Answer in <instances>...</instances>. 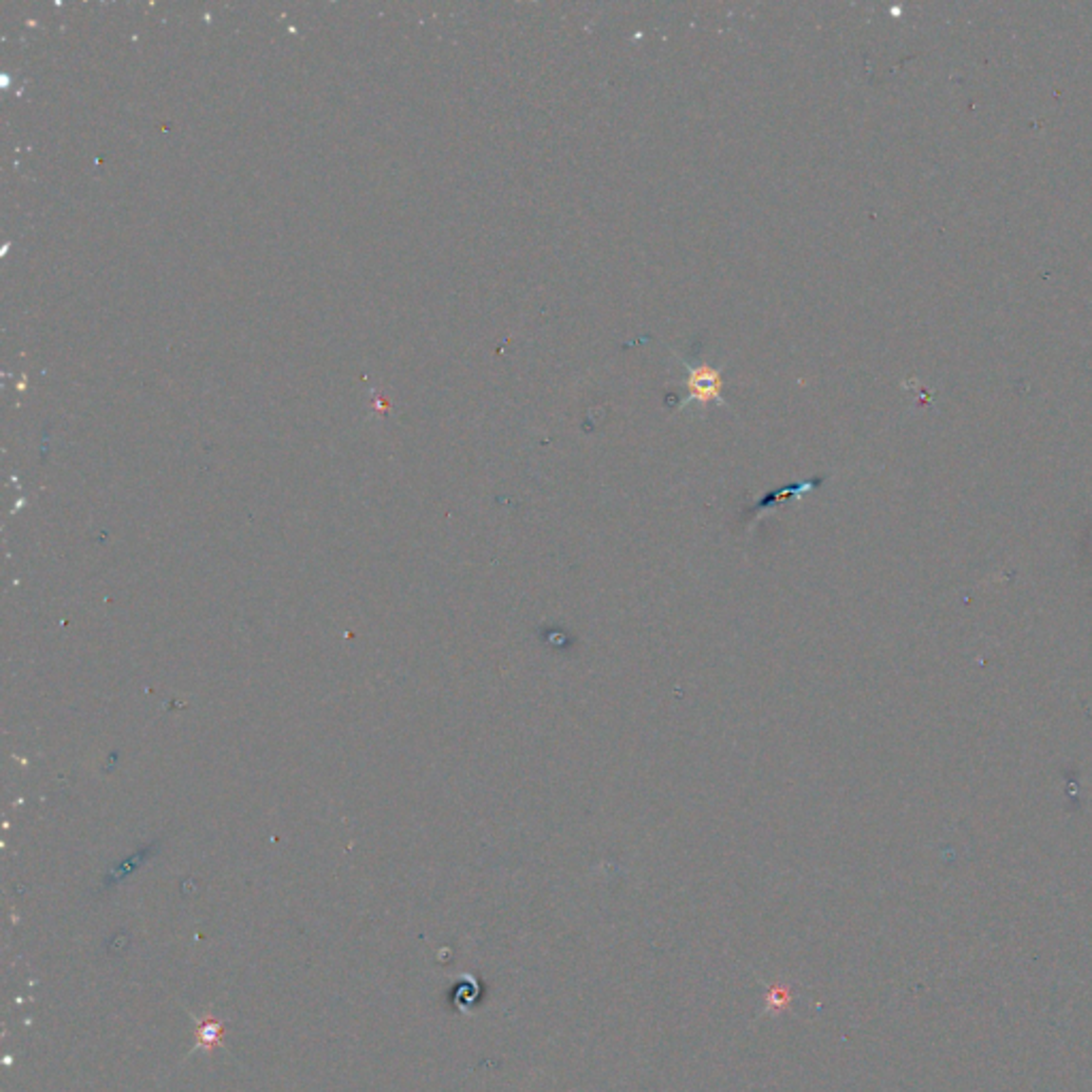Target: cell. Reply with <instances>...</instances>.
<instances>
[{
	"instance_id": "7a4b0ae2",
	"label": "cell",
	"mask_w": 1092,
	"mask_h": 1092,
	"mask_svg": "<svg viewBox=\"0 0 1092 1092\" xmlns=\"http://www.w3.org/2000/svg\"><path fill=\"white\" fill-rule=\"evenodd\" d=\"M222 1033H225V1027H222V1022L212 1020V1018L201 1020L199 1028H196V1047L213 1050V1047L220 1046Z\"/></svg>"
},
{
	"instance_id": "6da1fadb",
	"label": "cell",
	"mask_w": 1092,
	"mask_h": 1092,
	"mask_svg": "<svg viewBox=\"0 0 1092 1092\" xmlns=\"http://www.w3.org/2000/svg\"><path fill=\"white\" fill-rule=\"evenodd\" d=\"M685 386L687 393H690L687 395V403L690 401L726 403L724 398H721V391H724V376H721V369H715L711 365H698V367L687 365Z\"/></svg>"
}]
</instances>
